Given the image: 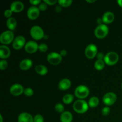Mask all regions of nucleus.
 Listing matches in <instances>:
<instances>
[{
  "instance_id": "8",
  "label": "nucleus",
  "mask_w": 122,
  "mask_h": 122,
  "mask_svg": "<svg viewBox=\"0 0 122 122\" xmlns=\"http://www.w3.org/2000/svg\"><path fill=\"white\" fill-rule=\"evenodd\" d=\"M47 60L51 64L57 65L61 62L62 56L56 52H50L47 56Z\"/></svg>"
},
{
  "instance_id": "35",
  "label": "nucleus",
  "mask_w": 122,
  "mask_h": 122,
  "mask_svg": "<svg viewBox=\"0 0 122 122\" xmlns=\"http://www.w3.org/2000/svg\"><path fill=\"white\" fill-rule=\"evenodd\" d=\"M44 2L49 5H52L56 4L57 2V1L56 0H44Z\"/></svg>"
},
{
  "instance_id": "13",
  "label": "nucleus",
  "mask_w": 122,
  "mask_h": 122,
  "mask_svg": "<svg viewBox=\"0 0 122 122\" xmlns=\"http://www.w3.org/2000/svg\"><path fill=\"white\" fill-rule=\"evenodd\" d=\"M25 89L23 88V86L20 84L15 83V84L13 85L10 88V92L11 94L13 96H20L24 92Z\"/></svg>"
},
{
  "instance_id": "19",
  "label": "nucleus",
  "mask_w": 122,
  "mask_h": 122,
  "mask_svg": "<svg viewBox=\"0 0 122 122\" xmlns=\"http://www.w3.org/2000/svg\"><path fill=\"white\" fill-rule=\"evenodd\" d=\"M33 65V62L30 59H24L21 61L19 64V67L23 70H27L29 69Z\"/></svg>"
},
{
  "instance_id": "28",
  "label": "nucleus",
  "mask_w": 122,
  "mask_h": 122,
  "mask_svg": "<svg viewBox=\"0 0 122 122\" xmlns=\"http://www.w3.org/2000/svg\"><path fill=\"white\" fill-rule=\"evenodd\" d=\"M24 94L26 97H32L34 94L33 90L30 88H26L24 90Z\"/></svg>"
},
{
  "instance_id": "40",
  "label": "nucleus",
  "mask_w": 122,
  "mask_h": 122,
  "mask_svg": "<svg viewBox=\"0 0 122 122\" xmlns=\"http://www.w3.org/2000/svg\"><path fill=\"white\" fill-rule=\"evenodd\" d=\"M97 23L99 25H102V23H103V21H102V19H101V18H98L97 19Z\"/></svg>"
},
{
  "instance_id": "29",
  "label": "nucleus",
  "mask_w": 122,
  "mask_h": 122,
  "mask_svg": "<svg viewBox=\"0 0 122 122\" xmlns=\"http://www.w3.org/2000/svg\"><path fill=\"white\" fill-rule=\"evenodd\" d=\"M101 113H102V114L104 116H108L109 114V113H110V108L108 106H106V107H104L102 109V111H101Z\"/></svg>"
},
{
  "instance_id": "21",
  "label": "nucleus",
  "mask_w": 122,
  "mask_h": 122,
  "mask_svg": "<svg viewBox=\"0 0 122 122\" xmlns=\"http://www.w3.org/2000/svg\"><path fill=\"white\" fill-rule=\"evenodd\" d=\"M7 26L10 30L13 31L15 30L17 26V21L15 18L11 17L8 19L7 21Z\"/></svg>"
},
{
  "instance_id": "9",
  "label": "nucleus",
  "mask_w": 122,
  "mask_h": 122,
  "mask_svg": "<svg viewBox=\"0 0 122 122\" xmlns=\"http://www.w3.org/2000/svg\"><path fill=\"white\" fill-rule=\"evenodd\" d=\"M117 100V96L114 93L108 92L105 94L102 98L103 102L107 106H110L114 104Z\"/></svg>"
},
{
  "instance_id": "1",
  "label": "nucleus",
  "mask_w": 122,
  "mask_h": 122,
  "mask_svg": "<svg viewBox=\"0 0 122 122\" xmlns=\"http://www.w3.org/2000/svg\"><path fill=\"white\" fill-rule=\"evenodd\" d=\"M73 108L76 113L79 114H83L88 111L89 105L85 100H77L73 104Z\"/></svg>"
},
{
  "instance_id": "23",
  "label": "nucleus",
  "mask_w": 122,
  "mask_h": 122,
  "mask_svg": "<svg viewBox=\"0 0 122 122\" xmlns=\"http://www.w3.org/2000/svg\"><path fill=\"white\" fill-rule=\"evenodd\" d=\"M99 102H100V100H99L98 98L96 97H92L89 99L88 105L91 108H95L98 106Z\"/></svg>"
},
{
  "instance_id": "15",
  "label": "nucleus",
  "mask_w": 122,
  "mask_h": 122,
  "mask_svg": "<svg viewBox=\"0 0 122 122\" xmlns=\"http://www.w3.org/2000/svg\"><path fill=\"white\" fill-rule=\"evenodd\" d=\"M114 14L112 12L107 11L103 14L102 19L104 24H110L114 21Z\"/></svg>"
},
{
  "instance_id": "34",
  "label": "nucleus",
  "mask_w": 122,
  "mask_h": 122,
  "mask_svg": "<svg viewBox=\"0 0 122 122\" xmlns=\"http://www.w3.org/2000/svg\"><path fill=\"white\" fill-rule=\"evenodd\" d=\"M12 13H13V11L10 9H7L4 11V16L5 17L9 19V18H11V16L12 15Z\"/></svg>"
},
{
  "instance_id": "32",
  "label": "nucleus",
  "mask_w": 122,
  "mask_h": 122,
  "mask_svg": "<svg viewBox=\"0 0 122 122\" xmlns=\"http://www.w3.org/2000/svg\"><path fill=\"white\" fill-rule=\"evenodd\" d=\"M48 50V46L45 44H41L39 45V50L42 52H45Z\"/></svg>"
},
{
  "instance_id": "18",
  "label": "nucleus",
  "mask_w": 122,
  "mask_h": 122,
  "mask_svg": "<svg viewBox=\"0 0 122 122\" xmlns=\"http://www.w3.org/2000/svg\"><path fill=\"white\" fill-rule=\"evenodd\" d=\"M71 82L68 79H63L58 83V88L61 91H66L71 86Z\"/></svg>"
},
{
  "instance_id": "3",
  "label": "nucleus",
  "mask_w": 122,
  "mask_h": 122,
  "mask_svg": "<svg viewBox=\"0 0 122 122\" xmlns=\"http://www.w3.org/2000/svg\"><path fill=\"white\" fill-rule=\"evenodd\" d=\"M14 33L11 30H6L2 32L0 36V42L4 45H8L13 42L14 39Z\"/></svg>"
},
{
  "instance_id": "10",
  "label": "nucleus",
  "mask_w": 122,
  "mask_h": 122,
  "mask_svg": "<svg viewBox=\"0 0 122 122\" xmlns=\"http://www.w3.org/2000/svg\"><path fill=\"white\" fill-rule=\"evenodd\" d=\"M26 40L23 36H18L13 42V47L15 50H20L26 45Z\"/></svg>"
},
{
  "instance_id": "33",
  "label": "nucleus",
  "mask_w": 122,
  "mask_h": 122,
  "mask_svg": "<svg viewBox=\"0 0 122 122\" xmlns=\"http://www.w3.org/2000/svg\"><path fill=\"white\" fill-rule=\"evenodd\" d=\"M38 8H39L40 11H44L46 10V8H47V4L43 1L42 2H41V3L39 5V7H38Z\"/></svg>"
},
{
  "instance_id": "5",
  "label": "nucleus",
  "mask_w": 122,
  "mask_h": 122,
  "mask_svg": "<svg viewBox=\"0 0 122 122\" xmlns=\"http://www.w3.org/2000/svg\"><path fill=\"white\" fill-rule=\"evenodd\" d=\"M119 59V55L115 52L111 51L108 52L107 54L105 56L104 61L105 63L108 66H113L116 64L118 62Z\"/></svg>"
},
{
  "instance_id": "24",
  "label": "nucleus",
  "mask_w": 122,
  "mask_h": 122,
  "mask_svg": "<svg viewBox=\"0 0 122 122\" xmlns=\"http://www.w3.org/2000/svg\"><path fill=\"white\" fill-rule=\"evenodd\" d=\"M74 100V96L71 94H66L63 98V101L66 104H70Z\"/></svg>"
},
{
  "instance_id": "12",
  "label": "nucleus",
  "mask_w": 122,
  "mask_h": 122,
  "mask_svg": "<svg viewBox=\"0 0 122 122\" xmlns=\"http://www.w3.org/2000/svg\"><path fill=\"white\" fill-rule=\"evenodd\" d=\"M40 10L35 6H32L27 11V16L30 20H36L39 17Z\"/></svg>"
},
{
  "instance_id": "44",
  "label": "nucleus",
  "mask_w": 122,
  "mask_h": 122,
  "mask_svg": "<svg viewBox=\"0 0 122 122\" xmlns=\"http://www.w3.org/2000/svg\"><path fill=\"white\" fill-rule=\"evenodd\" d=\"M121 87H122V85H121Z\"/></svg>"
},
{
  "instance_id": "38",
  "label": "nucleus",
  "mask_w": 122,
  "mask_h": 122,
  "mask_svg": "<svg viewBox=\"0 0 122 122\" xmlns=\"http://www.w3.org/2000/svg\"><path fill=\"white\" fill-rule=\"evenodd\" d=\"M60 54L62 57L66 56L67 55V51L65 50H62L61 51H60Z\"/></svg>"
},
{
  "instance_id": "25",
  "label": "nucleus",
  "mask_w": 122,
  "mask_h": 122,
  "mask_svg": "<svg viewBox=\"0 0 122 122\" xmlns=\"http://www.w3.org/2000/svg\"><path fill=\"white\" fill-rule=\"evenodd\" d=\"M105 66V62L104 60H98L94 64V67L95 69L98 70H101L104 68Z\"/></svg>"
},
{
  "instance_id": "22",
  "label": "nucleus",
  "mask_w": 122,
  "mask_h": 122,
  "mask_svg": "<svg viewBox=\"0 0 122 122\" xmlns=\"http://www.w3.org/2000/svg\"><path fill=\"white\" fill-rule=\"evenodd\" d=\"M35 71L38 75L44 76L48 73V69L44 65H37L35 67Z\"/></svg>"
},
{
  "instance_id": "37",
  "label": "nucleus",
  "mask_w": 122,
  "mask_h": 122,
  "mask_svg": "<svg viewBox=\"0 0 122 122\" xmlns=\"http://www.w3.org/2000/svg\"><path fill=\"white\" fill-rule=\"evenodd\" d=\"M97 57L98 60H104V55L102 52H99L97 55Z\"/></svg>"
},
{
  "instance_id": "17",
  "label": "nucleus",
  "mask_w": 122,
  "mask_h": 122,
  "mask_svg": "<svg viewBox=\"0 0 122 122\" xmlns=\"http://www.w3.org/2000/svg\"><path fill=\"white\" fill-rule=\"evenodd\" d=\"M18 122H33V118L29 113H22L18 117Z\"/></svg>"
},
{
  "instance_id": "39",
  "label": "nucleus",
  "mask_w": 122,
  "mask_h": 122,
  "mask_svg": "<svg viewBox=\"0 0 122 122\" xmlns=\"http://www.w3.org/2000/svg\"><path fill=\"white\" fill-rule=\"evenodd\" d=\"M61 10H62L61 6H60V5L56 6V12H57V13H59V12H60Z\"/></svg>"
},
{
  "instance_id": "43",
  "label": "nucleus",
  "mask_w": 122,
  "mask_h": 122,
  "mask_svg": "<svg viewBox=\"0 0 122 122\" xmlns=\"http://www.w3.org/2000/svg\"><path fill=\"white\" fill-rule=\"evenodd\" d=\"M0 120H1V122H2V121H3V118H2V116L1 114H0Z\"/></svg>"
},
{
  "instance_id": "4",
  "label": "nucleus",
  "mask_w": 122,
  "mask_h": 122,
  "mask_svg": "<svg viewBox=\"0 0 122 122\" xmlns=\"http://www.w3.org/2000/svg\"><path fill=\"white\" fill-rule=\"evenodd\" d=\"M108 27L107 25L102 24V25H98L94 31V34L95 36L98 39H103L105 37L107 36L108 33Z\"/></svg>"
},
{
  "instance_id": "36",
  "label": "nucleus",
  "mask_w": 122,
  "mask_h": 122,
  "mask_svg": "<svg viewBox=\"0 0 122 122\" xmlns=\"http://www.w3.org/2000/svg\"><path fill=\"white\" fill-rule=\"evenodd\" d=\"M29 2L32 5H36L40 4L41 3V0H30Z\"/></svg>"
},
{
  "instance_id": "14",
  "label": "nucleus",
  "mask_w": 122,
  "mask_h": 122,
  "mask_svg": "<svg viewBox=\"0 0 122 122\" xmlns=\"http://www.w3.org/2000/svg\"><path fill=\"white\" fill-rule=\"evenodd\" d=\"M24 9V4L20 1H15L11 4L10 10L14 13H19Z\"/></svg>"
},
{
  "instance_id": "41",
  "label": "nucleus",
  "mask_w": 122,
  "mask_h": 122,
  "mask_svg": "<svg viewBox=\"0 0 122 122\" xmlns=\"http://www.w3.org/2000/svg\"><path fill=\"white\" fill-rule=\"evenodd\" d=\"M117 3L120 7H122V0H118L117 1Z\"/></svg>"
},
{
  "instance_id": "11",
  "label": "nucleus",
  "mask_w": 122,
  "mask_h": 122,
  "mask_svg": "<svg viewBox=\"0 0 122 122\" xmlns=\"http://www.w3.org/2000/svg\"><path fill=\"white\" fill-rule=\"evenodd\" d=\"M25 51L28 54H34L39 49V45L36 42L30 41L27 42L25 46Z\"/></svg>"
},
{
  "instance_id": "42",
  "label": "nucleus",
  "mask_w": 122,
  "mask_h": 122,
  "mask_svg": "<svg viewBox=\"0 0 122 122\" xmlns=\"http://www.w3.org/2000/svg\"><path fill=\"white\" fill-rule=\"evenodd\" d=\"M95 0H93V1H89V0H86V2H89V3H92V2H95Z\"/></svg>"
},
{
  "instance_id": "2",
  "label": "nucleus",
  "mask_w": 122,
  "mask_h": 122,
  "mask_svg": "<svg viewBox=\"0 0 122 122\" xmlns=\"http://www.w3.org/2000/svg\"><path fill=\"white\" fill-rule=\"evenodd\" d=\"M89 88L85 85H79L75 91V95L79 100L86 98L89 95Z\"/></svg>"
},
{
  "instance_id": "20",
  "label": "nucleus",
  "mask_w": 122,
  "mask_h": 122,
  "mask_svg": "<svg viewBox=\"0 0 122 122\" xmlns=\"http://www.w3.org/2000/svg\"><path fill=\"white\" fill-rule=\"evenodd\" d=\"M73 120V115L69 112H64L60 116L61 122H71Z\"/></svg>"
},
{
  "instance_id": "16",
  "label": "nucleus",
  "mask_w": 122,
  "mask_h": 122,
  "mask_svg": "<svg viewBox=\"0 0 122 122\" xmlns=\"http://www.w3.org/2000/svg\"><path fill=\"white\" fill-rule=\"evenodd\" d=\"M10 56V50L6 45H1L0 46V58L6 59Z\"/></svg>"
},
{
  "instance_id": "26",
  "label": "nucleus",
  "mask_w": 122,
  "mask_h": 122,
  "mask_svg": "<svg viewBox=\"0 0 122 122\" xmlns=\"http://www.w3.org/2000/svg\"><path fill=\"white\" fill-rule=\"evenodd\" d=\"M58 4L60 6L63 7H67L71 5L72 4V0H59L58 1Z\"/></svg>"
},
{
  "instance_id": "6",
  "label": "nucleus",
  "mask_w": 122,
  "mask_h": 122,
  "mask_svg": "<svg viewBox=\"0 0 122 122\" xmlns=\"http://www.w3.org/2000/svg\"><path fill=\"white\" fill-rule=\"evenodd\" d=\"M30 35L35 40H40L45 36L42 29L39 26H34L30 29Z\"/></svg>"
},
{
  "instance_id": "27",
  "label": "nucleus",
  "mask_w": 122,
  "mask_h": 122,
  "mask_svg": "<svg viewBox=\"0 0 122 122\" xmlns=\"http://www.w3.org/2000/svg\"><path fill=\"white\" fill-rule=\"evenodd\" d=\"M55 110H56V112H58V113H63L64 110V107L62 104L58 103L56 105V106H55Z\"/></svg>"
},
{
  "instance_id": "7",
  "label": "nucleus",
  "mask_w": 122,
  "mask_h": 122,
  "mask_svg": "<svg viewBox=\"0 0 122 122\" xmlns=\"http://www.w3.org/2000/svg\"><path fill=\"white\" fill-rule=\"evenodd\" d=\"M98 52L97 47L94 44H89L86 47L85 50V56L89 59H93L97 56Z\"/></svg>"
},
{
  "instance_id": "31",
  "label": "nucleus",
  "mask_w": 122,
  "mask_h": 122,
  "mask_svg": "<svg viewBox=\"0 0 122 122\" xmlns=\"http://www.w3.org/2000/svg\"><path fill=\"white\" fill-rule=\"evenodd\" d=\"M7 66H8V63H7V61L3 60H1L0 61V69L1 70H5V69H7Z\"/></svg>"
},
{
  "instance_id": "30",
  "label": "nucleus",
  "mask_w": 122,
  "mask_h": 122,
  "mask_svg": "<svg viewBox=\"0 0 122 122\" xmlns=\"http://www.w3.org/2000/svg\"><path fill=\"white\" fill-rule=\"evenodd\" d=\"M33 122H44V117L41 114H37L33 118Z\"/></svg>"
}]
</instances>
